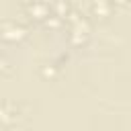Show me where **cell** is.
I'll return each instance as SVG.
<instances>
[{
    "mask_svg": "<svg viewBox=\"0 0 131 131\" xmlns=\"http://www.w3.org/2000/svg\"><path fill=\"white\" fill-rule=\"evenodd\" d=\"M68 25H70V39H72L74 43H82V41H86L88 31H90L86 18H82L78 12H70V16H68Z\"/></svg>",
    "mask_w": 131,
    "mask_h": 131,
    "instance_id": "6da1fadb",
    "label": "cell"
},
{
    "mask_svg": "<svg viewBox=\"0 0 131 131\" xmlns=\"http://www.w3.org/2000/svg\"><path fill=\"white\" fill-rule=\"evenodd\" d=\"M27 35V27L14 18H6L2 23V37L4 41H20Z\"/></svg>",
    "mask_w": 131,
    "mask_h": 131,
    "instance_id": "7a4b0ae2",
    "label": "cell"
},
{
    "mask_svg": "<svg viewBox=\"0 0 131 131\" xmlns=\"http://www.w3.org/2000/svg\"><path fill=\"white\" fill-rule=\"evenodd\" d=\"M18 115H20V106H18L16 102H12V100H4V102H2L0 117H2V123H4V127H10L12 123H16Z\"/></svg>",
    "mask_w": 131,
    "mask_h": 131,
    "instance_id": "3957f363",
    "label": "cell"
},
{
    "mask_svg": "<svg viewBox=\"0 0 131 131\" xmlns=\"http://www.w3.org/2000/svg\"><path fill=\"white\" fill-rule=\"evenodd\" d=\"M27 10H29V14H31L35 20H45V18H49V14H51V6H49L47 2H43V0H33V2H29Z\"/></svg>",
    "mask_w": 131,
    "mask_h": 131,
    "instance_id": "277c9868",
    "label": "cell"
},
{
    "mask_svg": "<svg viewBox=\"0 0 131 131\" xmlns=\"http://www.w3.org/2000/svg\"><path fill=\"white\" fill-rule=\"evenodd\" d=\"M111 6H113L111 0H90V10H92V14H94V16H100V18L108 16Z\"/></svg>",
    "mask_w": 131,
    "mask_h": 131,
    "instance_id": "5b68a950",
    "label": "cell"
},
{
    "mask_svg": "<svg viewBox=\"0 0 131 131\" xmlns=\"http://www.w3.org/2000/svg\"><path fill=\"white\" fill-rule=\"evenodd\" d=\"M111 2H113V4H119V6H123L127 0H111Z\"/></svg>",
    "mask_w": 131,
    "mask_h": 131,
    "instance_id": "8992f818",
    "label": "cell"
},
{
    "mask_svg": "<svg viewBox=\"0 0 131 131\" xmlns=\"http://www.w3.org/2000/svg\"><path fill=\"white\" fill-rule=\"evenodd\" d=\"M23 2H27V4H29V2H33V0H23Z\"/></svg>",
    "mask_w": 131,
    "mask_h": 131,
    "instance_id": "52a82bcc",
    "label": "cell"
}]
</instances>
